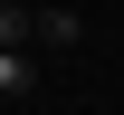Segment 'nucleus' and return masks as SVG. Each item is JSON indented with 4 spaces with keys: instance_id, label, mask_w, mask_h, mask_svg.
<instances>
[{
    "instance_id": "f257e3e1",
    "label": "nucleus",
    "mask_w": 124,
    "mask_h": 115,
    "mask_svg": "<svg viewBox=\"0 0 124 115\" xmlns=\"http://www.w3.org/2000/svg\"><path fill=\"white\" fill-rule=\"evenodd\" d=\"M29 86H38V58H29V48H0V106L29 96Z\"/></svg>"
},
{
    "instance_id": "f03ea898",
    "label": "nucleus",
    "mask_w": 124,
    "mask_h": 115,
    "mask_svg": "<svg viewBox=\"0 0 124 115\" xmlns=\"http://www.w3.org/2000/svg\"><path fill=\"white\" fill-rule=\"evenodd\" d=\"M29 38H38V19L19 10V0H0V48H29Z\"/></svg>"
},
{
    "instance_id": "7ed1b4c3",
    "label": "nucleus",
    "mask_w": 124,
    "mask_h": 115,
    "mask_svg": "<svg viewBox=\"0 0 124 115\" xmlns=\"http://www.w3.org/2000/svg\"><path fill=\"white\" fill-rule=\"evenodd\" d=\"M38 48H77V10H38Z\"/></svg>"
}]
</instances>
